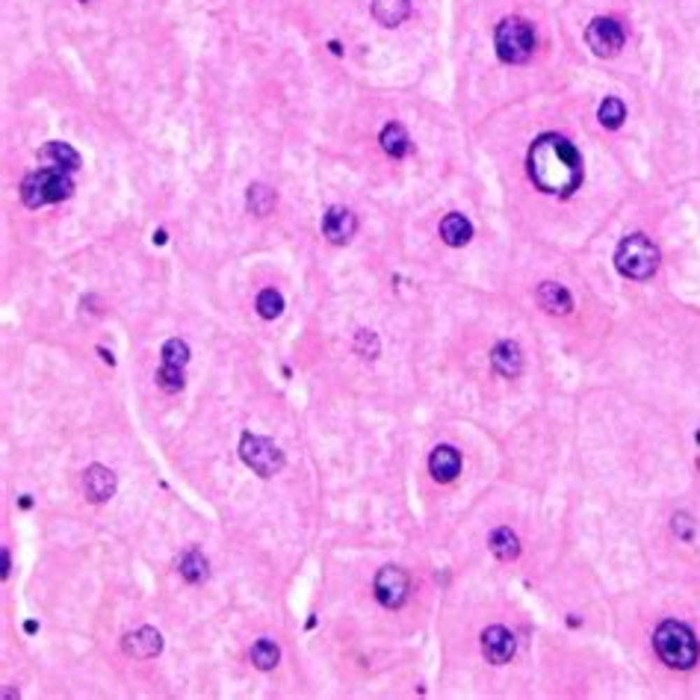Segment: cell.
Segmentation results:
<instances>
[{"label":"cell","instance_id":"obj_1","mask_svg":"<svg viewBox=\"0 0 700 700\" xmlns=\"http://www.w3.org/2000/svg\"><path fill=\"white\" fill-rule=\"evenodd\" d=\"M529 178L541 192L571 195L583 183V157L576 145L559 134H544L529 148Z\"/></svg>","mask_w":700,"mask_h":700},{"label":"cell","instance_id":"obj_2","mask_svg":"<svg viewBox=\"0 0 700 700\" xmlns=\"http://www.w3.org/2000/svg\"><path fill=\"white\" fill-rule=\"evenodd\" d=\"M71 192H74L71 171L54 169V166L36 169L21 180V201L27 207H33V210L45 207V204L65 201V198H71Z\"/></svg>","mask_w":700,"mask_h":700},{"label":"cell","instance_id":"obj_3","mask_svg":"<svg viewBox=\"0 0 700 700\" xmlns=\"http://www.w3.org/2000/svg\"><path fill=\"white\" fill-rule=\"evenodd\" d=\"M653 647L668 668H680V671H689L700 656L694 632L685 624H677V620L659 624V629L653 632Z\"/></svg>","mask_w":700,"mask_h":700},{"label":"cell","instance_id":"obj_4","mask_svg":"<svg viewBox=\"0 0 700 700\" xmlns=\"http://www.w3.org/2000/svg\"><path fill=\"white\" fill-rule=\"evenodd\" d=\"M615 266L624 278L647 281L659 266V248L647 240L644 234H629L620 240L615 252Z\"/></svg>","mask_w":700,"mask_h":700},{"label":"cell","instance_id":"obj_5","mask_svg":"<svg viewBox=\"0 0 700 700\" xmlns=\"http://www.w3.org/2000/svg\"><path fill=\"white\" fill-rule=\"evenodd\" d=\"M494 42H497V57L499 59L517 65V62H526V59L532 57V50H535V30H532V24L526 21V18H506L497 27Z\"/></svg>","mask_w":700,"mask_h":700},{"label":"cell","instance_id":"obj_6","mask_svg":"<svg viewBox=\"0 0 700 700\" xmlns=\"http://www.w3.org/2000/svg\"><path fill=\"white\" fill-rule=\"evenodd\" d=\"M240 458L257 473V476H263V479H269V476H275V473H281V467H284V452L269 438H260V434H243Z\"/></svg>","mask_w":700,"mask_h":700},{"label":"cell","instance_id":"obj_7","mask_svg":"<svg viewBox=\"0 0 700 700\" xmlns=\"http://www.w3.org/2000/svg\"><path fill=\"white\" fill-rule=\"evenodd\" d=\"M585 38H588V48L597 57H615L617 50L624 48L627 33L620 27V21H615V18H594L585 30Z\"/></svg>","mask_w":700,"mask_h":700},{"label":"cell","instance_id":"obj_8","mask_svg":"<svg viewBox=\"0 0 700 700\" xmlns=\"http://www.w3.org/2000/svg\"><path fill=\"white\" fill-rule=\"evenodd\" d=\"M376 597L385 609H399L408 597V573L402 567H381L378 576H376Z\"/></svg>","mask_w":700,"mask_h":700},{"label":"cell","instance_id":"obj_9","mask_svg":"<svg viewBox=\"0 0 700 700\" xmlns=\"http://www.w3.org/2000/svg\"><path fill=\"white\" fill-rule=\"evenodd\" d=\"M355 231H358V219H355L352 210H346V207H331V210H325V216H322V234H325L328 243H334V245L349 243L352 236H355Z\"/></svg>","mask_w":700,"mask_h":700},{"label":"cell","instance_id":"obj_10","mask_svg":"<svg viewBox=\"0 0 700 700\" xmlns=\"http://www.w3.org/2000/svg\"><path fill=\"white\" fill-rule=\"evenodd\" d=\"M514 647L517 644H514V636L506 627H487L482 632V653L487 656V662H494V665L511 662Z\"/></svg>","mask_w":700,"mask_h":700},{"label":"cell","instance_id":"obj_11","mask_svg":"<svg viewBox=\"0 0 700 700\" xmlns=\"http://www.w3.org/2000/svg\"><path fill=\"white\" fill-rule=\"evenodd\" d=\"M122 650L127 656H134V659H154L163 650V636L157 629H151V627H142L136 632H130V636H124Z\"/></svg>","mask_w":700,"mask_h":700},{"label":"cell","instance_id":"obj_12","mask_svg":"<svg viewBox=\"0 0 700 700\" xmlns=\"http://www.w3.org/2000/svg\"><path fill=\"white\" fill-rule=\"evenodd\" d=\"M83 494H86V499H92V503H107V499L115 494V476L107 467L92 464L83 473Z\"/></svg>","mask_w":700,"mask_h":700},{"label":"cell","instance_id":"obj_13","mask_svg":"<svg viewBox=\"0 0 700 700\" xmlns=\"http://www.w3.org/2000/svg\"><path fill=\"white\" fill-rule=\"evenodd\" d=\"M491 364H494V369L499 376H506V378H514L523 369V355H520V346L517 343H511V340H503V343H497L494 346V352H491Z\"/></svg>","mask_w":700,"mask_h":700},{"label":"cell","instance_id":"obj_14","mask_svg":"<svg viewBox=\"0 0 700 700\" xmlns=\"http://www.w3.org/2000/svg\"><path fill=\"white\" fill-rule=\"evenodd\" d=\"M429 470L438 482H452L461 470V455L455 446H438L429 458Z\"/></svg>","mask_w":700,"mask_h":700},{"label":"cell","instance_id":"obj_15","mask_svg":"<svg viewBox=\"0 0 700 700\" xmlns=\"http://www.w3.org/2000/svg\"><path fill=\"white\" fill-rule=\"evenodd\" d=\"M38 160L45 166H54V169H65V171H77L80 169V154H77L69 142H48L42 151H38Z\"/></svg>","mask_w":700,"mask_h":700},{"label":"cell","instance_id":"obj_16","mask_svg":"<svg viewBox=\"0 0 700 700\" xmlns=\"http://www.w3.org/2000/svg\"><path fill=\"white\" fill-rule=\"evenodd\" d=\"M538 301H541V308L550 310V313H571L573 310L571 293L556 281H547V284L538 287Z\"/></svg>","mask_w":700,"mask_h":700},{"label":"cell","instance_id":"obj_17","mask_svg":"<svg viewBox=\"0 0 700 700\" xmlns=\"http://www.w3.org/2000/svg\"><path fill=\"white\" fill-rule=\"evenodd\" d=\"M373 15L385 27H399L411 15V0H373Z\"/></svg>","mask_w":700,"mask_h":700},{"label":"cell","instance_id":"obj_18","mask_svg":"<svg viewBox=\"0 0 700 700\" xmlns=\"http://www.w3.org/2000/svg\"><path fill=\"white\" fill-rule=\"evenodd\" d=\"M470 236H473V224H470L464 216H461V213L443 216V222H441V240H443L446 245H452V248L467 245Z\"/></svg>","mask_w":700,"mask_h":700},{"label":"cell","instance_id":"obj_19","mask_svg":"<svg viewBox=\"0 0 700 700\" xmlns=\"http://www.w3.org/2000/svg\"><path fill=\"white\" fill-rule=\"evenodd\" d=\"M381 148H385V154H390L393 160L405 157L408 151H411V139H408L405 127L402 124H385V130H381Z\"/></svg>","mask_w":700,"mask_h":700},{"label":"cell","instance_id":"obj_20","mask_svg":"<svg viewBox=\"0 0 700 700\" xmlns=\"http://www.w3.org/2000/svg\"><path fill=\"white\" fill-rule=\"evenodd\" d=\"M487 544H491V552H494L499 562H511V559L520 556L517 535H514L511 529H497L491 538H487Z\"/></svg>","mask_w":700,"mask_h":700},{"label":"cell","instance_id":"obj_21","mask_svg":"<svg viewBox=\"0 0 700 700\" xmlns=\"http://www.w3.org/2000/svg\"><path fill=\"white\" fill-rule=\"evenodd\" d=\"M178 573L187 579V583H201V579L207 576V559L198 550L183 552V556L178 559Z\"/></svg>","mask_w":700,"mask_h":700},{"label":"cell","instance_id":"obj_22","mask_svg":"<svg viewBox=\"0 0 700 700\" xmlns=\"http://www.w3.org/2000/svg\"><path fill=\"white\" fill-rule=\"evenodd\" d=\"M245 204L255 216H269L275 207V192L269 187H263V183H252L245 192Z\"/></svg>","mask_w":700,"mask_h":700},{"label":"cell","instance_id":"obj_23","mask_svg":"<svg viewBox=\"0 0 700 700\" xmlns=\"http://www.w3.org/2000/svg\"><path fill=\"white\" fill-rule=\"evenodd\" d=\"M252 662H255V668H260V671H269V668H275L278 665V659H281V650H278V644L275 641H269V638H260V641H255L252 644Z\"/></svg>","mask_w":700,"mask_h":700},{"label":"cell","instance_id":"obj_24","mask_svg":"<svg viewBox=\"0 0 700 700\" xmlns=\"http://www.w3.org/2000/svg\"><path fill=\"white\" fill-rule=\"evenodd\" d=\"M597 118H600V124H603V127L617 130L620 124H624V118H627V107H624V101H620V98H606V101L600 103V110H597Z\"/></svg>","mask_w":700,"mask_h":700},{"label":"cell","instance_id":"obj_25","mask_svg":"<svg viewBox=\"0 0 700 700\" xmlns=\"http://www.w3.org/2000/svg\"><path fill=\"white\" fill-rule=\"evenodd\" d=\"M281 310H284V299H281L278 290H272V287L260 290L257 293V313L263 316V320H275V316H281Z\"/></svg>","mask_w":700,"mask_h":700},{"label":"cell","instance_id":"obj_26","mask_svg":"<svg viewBox=\"0 0 700 700\" xmlns=\"http://www.w3.org/2000/svg\"><path fill=\"white\" fill-rule=\"evenodd\" d=\"M157 385H160L166 393H178L183 387V366L163 364L160 369H157Z\"/></svg>","mask_w":700,"mask_h":700},{"label":"cell","instance_id":"obj_27","mask_svg":"<svg viewBox=\"0 0 700 700\" xmlns=\"http://www.w3.org/2000/svg\"><path fill=\"white\" fill-rule=\"evenodd\" d=\"M190 361V346L178 337H171L163 343V364H175V366H187Z\"/></svg>","mask_w":700,"mask_h":700},{"label":"cell","instance_id":"obj_28","mask_svg":"<svg viewBox=\"0 0 700 700\" xmlns=\"http://www.w3.org/2000/svg\"><path fill=\"white\" fill-rule=\"evenodd\" d=\"M673 532H677V538H683V541H692V535H694V523H692V517L689 514H673Z\"/></svg>","mask_w":700,"mask_h":700},{"label":"cell","instance_id":"obj_29","mask_svg":"<svg viewBox=\"0 0 700 700\" xmlns=\"http://www.w3.org/2000/svg\"><path fill=\"white\" fill-rule=\"evenodd\" d=\"M9 576V550H3V579Z\"/></svg>","mask_w":700,"mask_h":700}]
</instances>
